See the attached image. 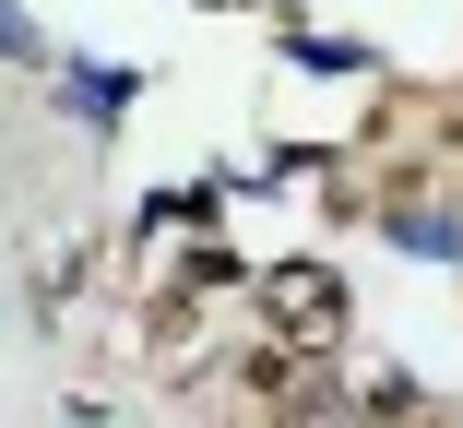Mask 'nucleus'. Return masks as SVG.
<instances>
[{"label": "nucleus", "instance_id": "f257e3e1", "mask_svg": "<svg viewBox=\"0 0 463 428\" xmlns=\"http://www.w3.org/2000/svg\"><path fill=\"white\" fill-rule=\"evenodd\" d=\"M261 321L286 333V346H309V357H321L333 333H345V286H333V274H273V298H261Z\"/></svg>", "mask_w": 463, "mask_h": 428}]
</instances>
